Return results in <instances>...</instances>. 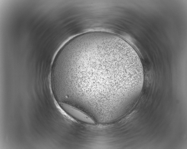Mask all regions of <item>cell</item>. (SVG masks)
I'll return each instance as SVG.
<instances>
[{
    "instance_id": "1",
    "label": "cell",
    "mask_w": 187,
    "mask_h": 149,
    "mask_svg": "<svg viewBox=\"0 0 187 149\" xmlns=\"http://www.w3.org/2000/svg\"><path fill=\"white\" fill-rule=\"evenodd\" d=\"M144 77L133 48L120 37L101 31L67 42L56 55L51 72L53 82L68 103L93 112L132 103Z\"/></svg>"
},
{
    "instance_id": "2",
    "label": "cell",
    "mask_w": 187,
    "mask_h": 149,
    "mask_svg": "<svg viewBox=\"0 0 187 149\" xmlns=\"http://www.w3.org/2000/svg\"><path fill=\"white\" fill-rule=\"evenodd\" d=\"M61 108L67 114L76 119L87 123L94 124V121L80 109L70 105L59 103Z\"/></svg>"
}]
</instances>
